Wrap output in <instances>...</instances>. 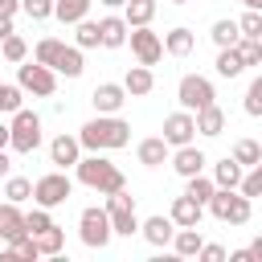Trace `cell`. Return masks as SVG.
<instances>
[{
    "mask_svg": "<svg viewBox=\"0 0 262 262\" xmlns=\"http://www.w3.org/2000/svg\"><path fill=\"white\" fill-rule=\"evenodd\" d=\"M102 4H106V8H123V0H102Z\"/></svg>",
    "mask_w": 262,
    "mask_h": 262,
    "instance_id": "52",
    "label": "cell"
},
{
    "mask_svg": "<svg viewBox=\"0 0 262 262\" xmlns=\"http://www.w3.org/2000/svg\"><path fill=\"white\" fill-rule=\"evenodd\" d=\"M237 33H242V37H258V41H262V12H258V8H246V16L237 20Z\"/></svg>",
    "mask_w": 262,
    "mask_h": 262,
    "instance_id": "36",
    "label": "cell"
},
{
    "mask_svg": "<svg viewBox=\"0 0 262 262\" xmlns=\"http://www.w3.org/2000/svg\"><path fill=\"white\" fill-rule=\"evenodd\" d=\"M16 8H20V0H0V12H4V16H12Z\"/></svg>",
    "mask_w": 262,
    "mask_h": 262,
    "instance_id": "49",
    "label": "cell"
},
{
    "mask_svg": "<svg viewBox=\"0 0 262 262\" xmlns=\"http://www.w3.org/2000/svg\"><path fill=\"white\" fill-rule=\"evenodd\" d=\"M98 45V20H78V49H94Z\"/></svg>",
    "mask_w": 262,
    "mask_h": 262,
    "instance_id": "39",
    "label": "cell"
},
{
    "mask_svg": "<svg viewBox=\"0 0 262 262\" xmlns=\"http://www.w3.org/2000/svg\"><path fill=\"white\" fill-rule=\"evenodd\" d=\"M237 180H242V164H237L233 156H225V160L213 168V184H217V188H237Z\"/></svg>",
    "mask_w": 262,
    "mask_h": 262,
    "instance_id": "25",
    "label": "cell"
},
{
    "mask_svg": "<svg viewBox=\"0 0 262 262\" xmlns=\"http://www.w3.org/2000/svg\"><path fill=\"white\" fill-rule=\"evenodd\" d=\"M8 33H12V16H4V12H0V41H4Z\"/></svg>",
    "mask_w": 262,
    "mask_h": 262,
    "instance_id": "47",
    "label": "cell"
},
{
    "mask_svg": "<svg viewBox=\"0 0 262 262\" xmlns=\"http://www.w3.org/2000/svg\"><path fill=\"white\" fill-rule=\"evenodd\" d=\"M20 86H4L0 82V115H12V111H20Z\"/></svg>",
    "mask_w": 262,
    "mask_h": 262,
    "instance_id": "40",
    "label": "cell"
},
{
    "mask_svg": "<svg viewBox=\"0 0 262 262\" xmlns=\"http://www.w3.org/2000/svg\"><path fill=\"white\" fill-rule=\"evenodd\" d=\"M106 217H111V233H119V237H131V233H139L135 196H131L127 188H115V192H106Z\"/></svg>",
    "mask_w": 262,
    "mask_h": 262,
    "instance_id": "5",
    "label": "cell"
},
{
    "mask_svg": "<svg viewBox=\"0 0 262 262\" xmlns=\"http://www.w3.org/2000/svg\"><path fill=\"white\" fill-rule=\"evenodd\" d=\"M192 135H196V127H192V115L188 111H176V115H168L164 119V143L168 147H180V143H192Z\"/></svg>",
    "mask_w": 262,
    "mask_h": 262,
    "instance_id": "11",
    "label": "cell"
},
{
    "mask_svg": "<svg viewBox=\"0 0 262 262\" xmlns=\"http://www.w3.org/2000/svg\"><path fill=\"white\" fill-rule=\"evenodd\" d=\"M41 143V119L33 111H12V123H8V147L20 151V156H33Z\"/></svg>",
    "mask_w": 262,
    "mask_h": 262,
    "instance_id": "4",
    "label": "cell"
},
{
    "mask_svg": "<svg viewBox=\"0 0 262 262\" xmlns=\"http://www.w3.org/2000/svg\"><path fill=\"white\" fill-rule=\"evenodd\" d=\"M233 160H237L242 168H254V164H262V147H258L254 139H237V143H233Z\"/></svg>",
    "mask_w": 262,
    "mask_h": 262,
    "instance_id": "32",
    "label": "cell"
},
{
    "mask_svg": "<svg viewBox=\"0 0 262 262\" xmlns=\"http://www.w3.org/2000/svg\"><path fill=\"white\" fill-rule=\"evenodd\" d=\"M176 98H180L184 111H201V106H209L217 94H213V82H209V78H201V74H184L180 86H176Z\"/></svg>",
    "mask_w": 262,
    "mask_h": 262,
    "instance_id": "9",
    "label": "cell"
},
{
    "mask_svg": "<svg viewBox=\"0 0 262 262\" xmlns=\"http://www.w3.org/2000/svg\"><path fill=\"white\" fill-rule=\"evenodd\" d=\"M242 70H246V66H242L237 49H233V45H225V49L217 53V74H221V78H237Z\"/></svg>",
    "mask_w": 262,
    "mask_h": 262,
    "instance_id": "31",
    "label": "cell"
},
{
    "mask_svg": "<svg viewBox=\"0 0 262 262\" xmlns=\"http://www.w3.org/2000/svg\"><path fill=\"white\" fill-rule=\"evenodd\" d=\"M78 229H82V242L90 246V250H102L115 233H111V217H106V209H98V205H90V209H82V217H78Z\"/></svg>",
    "mask_w": 262,
    "mask_h": 262,
    "instance_id": "8",
    "label": "cell"
},
{
    "mask_svg": "<svg viewBox=\"0 0 262 262\" xmlns=\"http://www.w3.org/2000/svg\"><path fill=\"white\" fill-rule=\"evenodd\" d=\"M66 41H57V37H45V41H37V49H33V61H41V66H53V57H57V49H61Z\"/></svg>",
    "mask_w": 262,
    "mask_h": 262,
    "instance_id": "38",
    "label": "cell"
},
{
    "mask_svg": "<svg viewBox=\"0 0 262 262\" xmlns=\"http://www.w3.org/2000/svg\"><path fill=\"white\" fill-rule=\"evenodd\" d=\"M192 127H196L201 135H221V131H225V111H221L217 102H209V106H201V111L192 115Z\"/></svg>",
    "mask_w": 262,
    "mask_h": 262,
    "instance_id": "15",
    "label": "cell"
},
{
    "mask_svg": "<svg viewBox=\"0 0 262 262\" xmlns=\"http://www.w3.org/2000/svg\"><path fill=\"white\" fill-rule=\"evenodd\" d=\"M16 86L29 90V94H37V98H49V94L57 90V78H53V70L41 66V61H20V66H16Z\"/></svg>",
    "mask_w": 262,
    "mask_h": 262,
    "instance_id": "6",
    "label": "cell"
},
{
    "mask_svg": "<svg viewBox=\"0 0 262 262\" xmlns=\"http://www.w3.org/2000/svg\"><path fill=\"white\" fill-rule=\"evenodd\" d=\"M233 49H237L242 66H262V41H258V37H237Z\"/></svg>",
    "mask_w": 262,
    "mask_h": 262,
    "instance_id": "29",
    "label": "cell"
},
{
    "mask_svg": "<svg viewBox=\"0 0 262 262\" xmlns=\"http://www.w3.org/2000/svg\"><path fill=\"white\" fill-rule=\"evenodd\" d=\"M4 57H8V61H25V57H29V45H25L16 33H8V37H4Z\"/></svg>",
    "mask_w": 262,
    "mask_h": 262,
    "instance_id": "42",
    "label": "cell"
},
{
    "mask_svg": "<svg viewBox=\"0 0 262 262\" xmlns=\"http://www.w3.org/2000/svg\"><path fill=\"white\" fill-rule=\"evenodd\" d=\"M201 229L196 225H176V233H172V250L180 254V258H196V250H201Z\"/></svg>",
    "mask_w": 262,
    "mask_h": 262,
    "instance_id": "18",
    "label": "cell"
},
{
    "mask_svg": "<svg viewBox=\"0 0 262 262\" xmlns=\"http://www.w3.org/2000/svg\"><path fill=\"white\" fill-rule=\"evenodd\" d=\"M205 205H209V213H213L217 221H225V225H246L250 213H254L250 196H242L237 188H213V196H209Z\"/></svg>",
    "mask_w": 262,
    "mask_h": 262,
    "instance_id": "3",
    "label": "cell"
},
{
    "mask_svg": "<svg viewBox=\"0 0 262 262\" xmlns=\"http://www.w3.org/2000/svg\"><path fill=\"white\" fill-rule=\"evenodd\" d=\"M127 37H131V53L139 57V66H156V61L164 57V41H160V33H151L147 25L127 29Z\"/></svg>",
    "mask_w": 262,
    "mask_h": 262,
    "instance_id": "10",
    "label": "cell"
},
{
    "mask_svg": "<svg viewBox=\"0 0 262 262\" xmlns=\"http://www.w3.org/2000/svg\"><path fill=\"white\" fill-rule=\"evenodd\" d=\"M242 4H246V8H262V0H242Z\"/></svg>",
    "mask_w": 262,
    "mask_h": 262,
    "instance_id": "51",
    "label": "cell"
},
{
    "mask_svg": "<svg viewBox=\"0 0 262 262\" xmlns=\"http://www.w3.org/2000/svg\"><path fill=\"white\" fill-rule=\"evenodd\" d=\"M164 160H168V143H164L160 135H156V139H143V143H139V164H147V168H160Z\"/></svg>",
    "mask_w": 262,
    "mask_h": 262,
    "instance_id": "26",
    "label": "cell"
},
{
    "mask_svg": "<svg viewBox=\"0 0 262 262\" xmlns=\"http://www.w3.org/2000/svg\"><path fill=\"white\" fill-rule=\"evenodd\" d=\"M196 258H205V262H225V250H221V246H205V242H201Z\"/></svg>",
    "mask_w": 262,
    "mask_h": 262,
    "instance_id": "45",
    "label": "cell"
},
{
    "mask_svg": "<svg viewBox=\"0 0 262 262\" xmlns=\"http://www.w3.org/2000/svg\"><path fill=\"white\" fill-rule=\"evenodd\" d=\"M205 151L201 147H192V143H180L176 147V156H172V168L180 172V176H196V172H205Z\"/></svg>",
    "mask_w": 262,
    "mask_h": 262,
    "instance_id": "13",
    "label": "cell"
},
{
    "mask_svg": "<svg viewBox=\"0 0 262 262\" xmlns=\"http://www.w3.org/2000/svg\"><path fill=\"white\" fill-rule=\"evenodd\" d=\"M242 33H237V20H217L213 25V41H217V49H225V45H233Z\"/></svg>",
    "mask_w": 262,
    "mask_h": 262,
    "instance_id": "37",
    "label": "cell"
},
{
    "mask_svg": "<svg viewBox=\"0 0 262 262\" xmlns=\"http://www.w3.org/2000/svg\"><path fill=\"white\" fill-rule=\"evenodd\" d=\"M20 8L29 12V20H45V16H53V0H20Z\"/></svg>",
    "mask_w": 262,
    "mask_h": 262,
    "instance_id": "43",
    "label": "cell"
},
{
    "mask_svg": "<svg viewBox=\"0 0 262 262\" xmlns=\"http://www.w3.org/2000/svg\"><path fill=\"white\" fill-rule=\"evenodd\" d=\"M246 115H262V78H254L246 90Z\"/></svg>",
    "mask_w": 262,
    "mask_h": 262,
    "instance_id": "44",
    "label": "cell"
},
{
    "mask_svg": "<svg viewBox=\"0 0 262 262\" xmlns=\"http://www.w3.org/2000/svg\"><path fill=\"white\" fill-rule=\"evenodd\" d=\"M0 147H8V123H0Z\"/></svg>",
    "mask_w": 262,
    "mask_h": 262,
    "instance_id": "50",
    "label": "cell"
},
{
    "mask_svg": "<svg viewBox=\"0 0 262 262\" xmlns=\"http://www.w3.org/2000/svg\"><path fill=\"white\" fill-rule=\"evenodd\" d=\"M90 102L98 106V115H115V111H119V106L127 102V90H123L119 82H102V86H94Z\"/></svg>",
    "mask_w": 262,
    "mask_h": 262,
    "instance_id": "12",
    "label": "cell"
},
{
    "mask_svg": "<svg viewBox=\"0 0 262 262\" xmlns=\"http://www.w3.org/2000/svg\"><path fill=\"white\" fill-rule=\"evenodd\" d=\"M78 156H82V143H78L74 135H57V139L49 143V160H53L57 168H70V164H78Z\"/></svg>",
    "mask_w": 262,
    "mask_h": 262,
    "instance_id": "16",
    "label": "cell"
},
{
    "mask_svg": "<svg viewBox=\"0 0 262 262\" xmlns=\"http://www.w3.org/2000/svg\"><path fill=\"white\" fill-rule=\"evenodd\" d=\"M49 225H53L49 209H41V205H37L33 213H25V229H29V233H41V229H49Z\"/></svg>",
    "mask_w": 262,
    "mask_h": 262,
    "instance_id": "41",
    "label": "cell"
},
{
    "mask_svg": "<svg viewBox=\"0 0 262 262\" xmlns=\"http://www.w3.org/2000/svg\"><path fill=\"white\" fill-rule=\"evenodd\" d=\"M164 49H168L172 57H184V53L192 49V29H172V33L164 37Z\"/></svg>",
    "mask_w": 262,
    "mask_h": 262,
    "instance_id": "30",
    "label": "cell"
},
{
    "mask_svg": "<svg viewBox=\"0 0 262 262\" xmlns=\"http://www.w3.org/2000/svg\"><path fill=\"white\" fill-rule=\"evenodd\" d=\"M74 168H78V180H82L86 188L102 192V196H106V192H115V188H127L123 172H119L106 156H98V151H94V156H86V160L78 156V164H74Z\"/></svg>",
    "mask_w": 262,
    "mask_h": 262,
    "instance_id": "2",
    "label": "cell"
},
{
    "mask_svg": "<svg viewBox=\"0 0 262 262\" xmlns=\"http://www.w3.org/2000/svg\"><path fill=\"white\" fill-rule=\"evenodd\" d=\"M139 233H143L151 246H168L172 233H176V225H172V217H147V221L139 225Z\"/></svg>",
    "mask_w": 262,
    "mask_h": 262,
    "instance_id": "20",
    "label": "cell"
},
{
    "mask_svg": "<svg viewBox=\"0 0 262 262\" xmlns=\"http://www.w3.org/2000/svg\"><path fill=\"white\" fill-rule=\"evenodd\" d=\"M49 70H57V74H66V78H78V74L86 70V66H82V49H74V45H61Z\"/></svg>",
    "mask_w": 262,
    "mask_h": 262,
    "instance_id": "21",
    "label": "cell"
},
{
    "mask_svg": "<svg viewBox=\"0 0 262 262\" xmlns=\"http://www.w3.org/2000/svg\"><path fill=\"white\" fill-rule=\"evenodd\" d=\"M70 192H74V184H70L66 172H49V176H41V180L33 184V201H37L41 209H57V205H66Z\"/></svg>",
    "mask_w": 262,
    "mask_h": 262,
    "instance_id": "7",
    "label": "cell"
},
{
    "mask_svg": "<svg viewBox=\"0 0 262 262\" xmlns=\"http://www.w3.org/2000/svg\"><path fill=\"white\" fill-rule=\"evenodd\" d=\"M151 86H156L151 66H131V70H127V78H123V90H127V94H135V98L151 94Z\"/></svg>",
    "mask_w": 262,
    "mask_h": 262,
    "instance_id": "19",
    "label": "cell"
},
{
    "mask_svg": "<svg viewBox=\"0 0 262 262\" xmlns=\"http://www.w3.org/2000/svg\"><path fill=\"white\" fill-rule=\"evenodd\" d=\"M229 262H254V254H250V250H233V254H229Z\"/></svg>",
    "mask_w": 262,
    "mask_h": 262,
    "instance_id": "46",
    "label": "cell"
},
{
    "mask_svg": "<svg viewBox=\"0 0 262 262\" xmlns=\"http://www.w3.org/2000/svg\"><path fill=\"white\" fill-rule=\"evenodd\" d=\"M29 229H25V213L12 205V201H4L0 205V237L4 242H12V237H25Z\"/></svg>",
    "mask_w": 262,
    "mask_h": 262,
    "instance_id": "17",
    "label": "cell"
},
{
    "mask_svg": "<svg viewBox=\"0 0 262 262\" xmlns=\"http://www.w3.org/2000/svg\"><path fill=\"white\" fill-rule=\"evenodd\" d=\"M184 180H188L184 196H188V201H196V205H205V201L213 196V188H217V184H213V180H209L205 172H196V176H184Z\"/></svg>",
    "mask_w": 262,
    "mask_h": 262,
    "instance_id": "27",
    "label": "cell"
},
{
    "mask_svg": "<svg viewBox=\"0 0 262 262\" xmlns=\"http://www.w3.org/2000/svg\"><path fill=\"white\" fill-rule=\"evenodd\" d=\"M4 254H8V258H41V254H37V242H33V233H25V237H12Z\"/></svg>",
    "mask_w": 262,
    "mask_h": 262,
    "instance_id": "35",
    "label": "cell"
},
{
    "mask_svg": "<svg viewBox=\"0 0 262 262\" xmlns=\"http://www.w3.org/2000/svg\"><path fill=\"white\" fill-rule=\"evenodd\" d=\"M201 209L205 205H196V201H188V196H176L172 201V225H201Z\"/></svg>",
    "mask_w": 262,
    "mask_h": 262,
    "instance_id": "23",
    "label": "cell"
},
{
    "mask_svg": "<svg viewBox=\"0 0 262 262\" xmlns=\"http://www.w3.org/2000/svg\"><path fill=\"white\" fill-rule=\"evenodd\" d=\"M237 192H242V196H250V201L262 192V164H254V168H250V172L237 180Z\"/></svg>",
    "mask_w": 262,
    "mask_h": 262,
    "instance_id": "34",
    "label": "cell"
},
{
    "mask_svg": "<svg viewBox=\"0 0 262 262\" xmlns=\"http://www.w3.org/2000/svg\"><path fill=\"white\" fill-rule=\"evenodd\" d=\"M98 45H106V49L127 45V20L123 16H102L98 20Z\"/></svg>",
    "mask_w": 262,
    "mask_h": 262,
    "instance_id": "14",
    "label": "cell"
},
{
    "mask_svg": "<svg viewBox=\"0 0 262 262\" xmlns=\"http://www.w3.org/2000/svg\"><path fill=\"white\" fill-rule=\"evenodd\" d=\"M4 196H8L12 205L29 201V196H33V180H25V176H8V184H4Z\"/></svg>",
    "mask_w": 262,
    "mask_h": 262,
    "instance_id": "33",
    "label": "cell"
},
{
    "mask_svg": "<svg viewBox=\"0 0 262 262\" xmlns=\"http://www.w3.org/2000/svg\"><path fill=\"white\" fill-rule=\"evenodd\" d=\"M86 12H90V0H53V16L61 25H78Z\"/></svg>",
    "mask_w": 262,
    "mask_h": 262,
    "instance_id": "24",
    "label": "cell"
},
{
    "mask_svg": "<svg viewBox=\"0 0 262 262\" xmlns=\"http://www.w3.org/2000/svg\"><path fill=\"white\" fill-rule=\"evenodd\" d=\"M8 172H12V160H8V151L0 147V176H8Z\"/></svg>",
    "mask_w": 262,
    "mask_h": 262,
    "instance_id": "48",
    "label": "cell"
},
{
    "mask_svg": "<svg viewBox=\"0 0 262 262\" xmlns=\"http://www.w3.org/2000/svg\"><path fill=\"white\" fill-rule=\"evenodd\" d=\"M151 16H156V0H123V20H127V29L151 25Z\"/></svg>",
    "mask_w": 262,
    "mask_h": 262,
    "instance_id": "22",
    "label": "cell"
},
{
    "mask_svg": "<svg viewBox=\"0 0 262 262\" xmlns=\"http://www.w3.org/2000/svg\"><path fill=\"white\" fill-rule=\"evenodd\" d=\"M33 242H37V254H61V246H66V233H61L57 225H49V229L33 233Z\"/></svg>",
    "mask_w": 262,
    "mask_h": 262,
    "instance_id": "28",
    "label": "cell"
},
{
    "mask_svg": "<svg viewBox=\"0 0 262 262\" xmlns=\"http://www.w3.org/2000/svg\"><path fill=\"white\" fill-rule=\"evenodd\" d=\"M127 139H131V127L115 115H98L78 131V143L90 151H115V147H127Z\"/></svg>",
    "mask_w": 262,
    "mask_h": 262,
    "instance_id": "1",
    "label": "cell"
},
{
    "mask_svg": "<svg viewBox=\"0 0 262 262\" xmlns=\"http://www.w3.org/2000/svg\"><path fill=\"white\" fill-rule=\"evenodd\" d=\"M172 4H188V0H172Z\"/></svg>",
    "mask_w": 262,
    "mask_h": 262,
    "instance_id": "53",
    "label": "cell"
}]
</instances>
